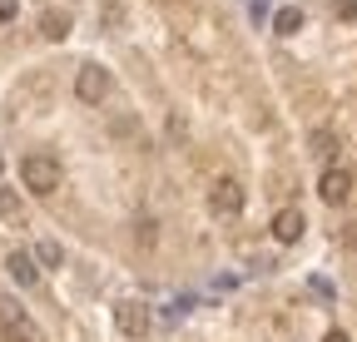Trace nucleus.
I'll use <instances>...</instances> for the list:
<instances>
[{
	"mask_svg": "<svg viewBox=\"0 0 357 342\" xmlns=\"http://www.w3.org/2000/svg\"><path fill=\"white\" fill-rule=\"evenodd\" d=\"M333 10H337L342 20H357V0H333Z\"/></svg>",
	"mask_w": 357,
	"mask_h": 342,
	"instance_id": "2eb2a0df",
	"label": "nucleus"
},
{
	"mask_svg": "<svg viewBox=\"0 0 357 342\" xmlns=\"http://www.w3.org/2000/svg\"><path fill=\"white\" fill-rule=\"evenodd\" d=\"M30 258H35V263H45V268H60V263H65V248H60L55 238H40Z\"/></svg>",
	"mask_w": 357,
	"mask_h": 342,
	"instance_id": "1a4fd4ad",
	"label": "nucleus"
},
{
	"mask_svg": "<svg viewBox=\"0 0 357 342\" xmlns=\"http://www.w3.org/2000/svg\"><path fill=\"white\" fill-rule=\"evenodd\" d=\"M307 144H312V154H318V159H333V154H337V134H333V130H312Z\"/></svg>",
	"mask_w": 357,
	"mask_h": 342,
	"instance_id": "f8f14e48",
	"label": "nucleus"
},
{
	"mask_svg": "<svg viewBox=\"0 0 357 342\" xmlns=\"http://www.w3.org/2000/svg\"><path fill=\"white\" fill-rule=\"evenodd\" d=\"M273 30H278V35H298V30H303V10H298V6H283V10L273 15Z\"/></svg>",
	"mask_w": 357,
	"mask_h": 342,
	"instance_id": "9b49d317",
	"label": "nucleus"
},
{
	"mask_svg": "<svg viewBox=\"0 0 357 342\" xmlns=\"http://www.w3.org/2000/svg\"><path fill=\"white\" fill-rule=\"evenodd\" d=\"M0 213H6V219H10V224H20V213H25V208H20V199H15V189H0Z\"/></svg>",
	"mask_w": 357,
	"mask_h": 342,
	"instance_id": "ddd939ff",
	"label": "nucleus"
},
{
	"mask_svg": "<svg viewBox=\"0 0 357 342\" xmlns=\"http://www.w3.org/2000/svg\"><path fill=\"white\" fill-rule=\"evenodd\" d=\"M208 208L223 213V219H229V213H243V184L238 179H218L208 189Z\"/></svg>",
	"mask_w": 357,
	"mask_h": 342,
	"instance_id": "39448f33",
	"label": "nucleus"
},
{
	"mask_svg": "<svg viewBox=\"0 0 357 342\" xmlns=\"http://www.w3.org/2000/svg\"><path fill=\"white\" fill-rule=\"evenodd\" d=\"M20 184L45 199V194H55V189L65 184V169H60L55 154H25V159H20Z\"/></svg>",
	"mask_w": 357,
	"mask_h": 342,
	"instance_id": "f257e3e1",
	"label": "nucleus"
},
{
	"mask_svg": "<svg viewBox=\"0 0 357 342\" xmlns=\"http://www.w3.org/2000/svg\"><path fill=\"white\" fill-rule=\"evenodd\" d=\"M303 228H307V219H303L298 208H278V213H273V224H268V233H273L278 243H298Z\"/></svg>",
	"mask_w": 357,
	"mask_h": 342,
	"instance_id": "423d86ee",
	"label": "nucleus"
},
{
	"mask_svg": "<svg viewBox=\"0 0 357 342\" xmlns=\"http://www.w3.org/2000/svg\"><path fill=\"white\" fill-rule=\"evenodd\" d=\"M40 35L45 40H65L70 35V10H40Z\"/></svg>",
	"mask_w": 357,
	"mask_h": 342,
	"instance_id": "6e6552de",
	"label": "nucleus"
},
{
	"mask_svg": "<svg viewBox=\"0 0 357 342\" xmlns=\"http://www.w3.org/2000/svg\"><path fill=\"white\" fill-rule=\"evenodd\" d=\"M139 243H144V248L154 243V219H139Z\"/></svg>",
	"mask_w": 357,
	"mask_h": 342,
	"instance_id": "dca6fc26",
	"label": "nucleus"
},
{
	"mask_svg": "<svg viewBox=\"0 0 357 342\" xmlns=\"http://www.w3.org/2000/svg\"><path fill=\"white\" fill-rule=\"evenodd\" d=\"M0 174H6V159H0Z\"/></svg>",
	"mask_w": 357,
	"mask_h": 342,
	"instance_id": "6ab92c4d",
	"label": "nucleus"
},
{
	"mask_svg": "<svg viewBox=\"0 0 357 342\" xmlns=\"http://www.w3.org/2000/svg\"><path fill=\"white\" fill-rule=\"evenodd\" d=\"M109 84H114L109 70L89 60V65H79V75H75V95H79L84 104H105V100H109Z\"/></svg>",
	"mask_w": 357,
	"mask_h": 342,
	"instance_id": "f03ea898",
	"label": "nucleus"
},
{
	"mask_svg": "<svg viewBox=\"0 0 357 342\" xmlns=\"http://www.w3.org/2000/svg\"><path fill=\"white\" fill-rule=\"evenodd\" d=\"M318 199H323V203H333V208H337V203H347V199H352V174H347V169H337V164H333V169H323V179H318Z\"/></svg>",
	"mask_w": 357,
	"mask_h": 342,
	"instance_id": "20e7f679",
	"label": "nucleus"
},
{
	"mask_svg": "<svg viewBox=\"0 0 357 342\" xmlns=\"http://www.w3.org/2000/svg\"><path fill=\"white\" fill-rule=\"evenodd\" d=\"M6 332V342H45V332L30 322V318H20V322H10V327H0Z\"/></svg>",
	"mask_w": 357,
	"mask_h": 342,
	"instance_id": "9d476101",
	"label": "nucleus"
},
{
	"mask_svg": "<svg viewBox=\"0 0 357 342\" xmlns=\"http://www.w3.org/2000/svg\"><path fill=\"white\" fill-rule=\"evenodd\" d=\"M15 20V0H0V25H10Z\"/></svg>",
	"mask_w": 357,
	"mask_h": 342,
	"instance_id": "f3484780",
	"label": "nucleus"
},
{
	"mask_svg": "<svg viewBox=\"0 0 357 342\" xmlns=\"http://www.w3.org/2000/svg\"><path fill=\"white\" fill-rule=\"evenodd\" d=\"M6 268H10V278H15L20 288H35V278H40V263L30 258L25 248H15V253H10V258H6Z\"/></svg>",
	"mask_w": 357,
	"mask_h": 342,
	"instance_id": "0eeeda50",
	"label": "nucleus"
},
{
	"mask_svg": "<svg viewBox=\"0 0 357 342\" xmlns=\"http://www.w3.org/2000/svg\"><path fill=\"white\" fill-rule=\"evenodd\" d=\"M25 313H20V303L15 297H0V327H10V322H20Z\"/></svg>",
	"mask_w": 357,
	"mask_h": 342,
	"instance_id": "4468645a",
	"label": "nucleus"
},
{
	"mask_svg": "<svg viewBox=\"0 0 357 342\" xmlns=\"http://www.w3.org/2000/svg\"><path fill=\"white\" fill-rule=\"evenodd\" d=\"M323 342H352V337H347V332H337V327H333V332H328V337H323Z\"/></svg>",
	"mask_w": 357,
	"mask_h": 342,
	"instance_id": "a211bd4d",
	"label": "nucleus"
},
{
	"mask_svg": "<svg viewBox=\"0 0 357 342\" xmlns=\"http://www.w3.org/2000/svg\"><path fill=\"white\" fill-rule=\"evenodd\" d=\"M149 322H154V318H149V308L139 303V297H129V303H119V308H114V327H119L124 337H144V332H149Z\"/></svg>",
	"mask_w": 357,
	"mask_h": 342,
	"instance_id": "7ed1b4c3",
	"label": "nucleus"
}]
</instances>
